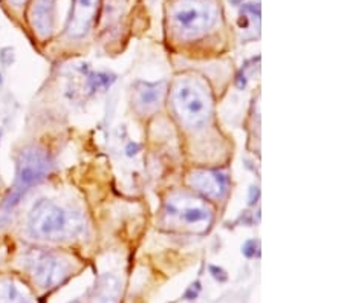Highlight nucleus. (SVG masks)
Returning <instances> with one entry per match:
<instances>
[{"instance_id": "nucleus-1", "label": "nucleus", "mask_w": 344, "mask_h": 303, "mask_svg": "<svg viewBox=\"0 0 344 303\" xmlns=\"http://www.w3.org/2000/svg\"><path fill=\"white\" fill-rule=\"evenodd\" d=\"M84 230L80 215L69 212L51 199H39L28 215V231L34 239H71Z\"/></svg>"}, {"instance_id": "nucleus-2", "label": "nucleus", "mask_w": 344, "mask_h": 303, "mask_svg": "<svg viewBox=\"0 0 344 303\" xmlns=\"http://www.w3.org/2000/svg\"><path fill=\"white\" fill-rule=\"evenodd\" d=\"M52 168V161L46 150L37 146H31L23 149L19 153L17 158V173H16V182L11 191L7 194V197L2 202V215H8L13 212L20 199L25 196V193L40 184L48 178Z\"/></svg>"}, {"instance_id": "nucleus-3", "label": "nucleus", "mask_w": 344, "mask_h": 303, "mask_svg": "<svg viewBox=\"0 0 344 303\" xmlns=\"http://www.w3.org/2000/svg\"><path fill=\"white\" fill-rule=\"evenodd\" d=\"M23 266L29 271L36 283L45 289L60 285L69 276V269H71L67 260L45 250L28 251L23 256Z\"/></svg>"}, {"instance_id": "nucleus-4", "label": "nucleus", "mask_w": 344, "mask_h": 303, "mask_svg": "<svg viewBox=\"0 0 344 303\" xmlns=\"http://www.w3.org/2000/svg\"><path fill=\"white\" fill-rule=\"evenodd\" d=\"M175 111L188 126H200L210 114V105L203 90L191 81H181L173 95Z\"/></svg>"}, {"instance_id": "nucleus-5", "label": "nucleus", "mask_w": 344, "mask_h": 303, "mask_svg": "<svg viewBox=\"0 0 344 303\" xmlns=\"http://www.w3.org/2000/svg\"><path fill=\"white\" fill-rule=\"evenodd\" d=\"M190 196H178L171 197L167 202V216L178 218L182 224L191 228H208L213 219V213L210 209H206L200 202H196Z\"/></svg>"}, {"instance_id": "nucleus-6", "label": "nucleus", "mask_w": 344, "mask_h": 303, "mask_svg": "<svg viewBox=\"0 0 344 303\" xmlns=\"http://www.w3.org/2000/svg\"><path fill=\"white\" fill-rule=\"evenodd\" d=\"M214 17L210 8L202 4H187L181 7L173 16L176 29L184 37L200 36L211 26Z\"/></svg>"}, {"instance_id": "nucleus-7", "label": "nucleus", "mask_w": 344, "mask_h": 303, "mask_svg": "<svg viewBox=\"0 0 344 303\" xmlns=\"http://www.w3.org/2000/svg\"><path fill=\"white\" fill-rule=\"evenodd\" d=\"M190 185L206 197L219 199L228 191V176L217 170H197L188 178Z\"/></svg>"}, {"instance_id": "nucleus-8", "label": "nucleus", "mask_w": 344, "mask_h": 303, "mask_svg": "<svg viewBox=\"0 0 344 303\" xmlns=\"http://www.w3.org/2000/svg\"><path fill=\"white\" fill-rule=\"evenodd\" d=\"M31 25L40 37L51 36L54 28V0H37L31 11Z\"/></svg>"}, {"instance_id": "nucleus-9", "label": "nucleus", "mask_w": 344, "mask_h": 303, "mask_svg": "<svg viewBox=\"0 0 344 303\" xmlns=\"http://www.w3.org/2000/svg\"><path fill=\"white\" fill-rule=\"evenodd\" d=\"M120 282L115 276L106 274L99 279L95 294V303H118Z\"/></svg>"}, {"instance_id": "nucleus-10", "label": "nucleus", "mask_w": 344, "mask_h": 303, "mask_svg": "<svg viewBox=\"0 0 344 303\" xmlns=\"http://www.w3.org/2000/svg\"><path fill=\"white\" fill-rule=\"evenodd\" d=\"M164 93V83H143V87L138 92V99L144 108H155Z\"/></svg>"}, {"instance_id": "nucleus-11", "label": "nucleus", "mask_w": 344, "mask_h": 303, "mask_svg": "<svg viewBox=\"0 0 344 303\" xmlns=\"http://www.w3.org/2000/svg\"><path fill=\"white\" fill-rule=\"evenodd\" d=\"M0 303H32L13 280L0 282Z\"/></svg>"}, {"instance_id": "nucleus-12", "label": "nucleus", "mask_w": 344, "mask_h": 303, "mask_svg": "<svg viewBox=\"0 0 344 303\" xmlns=\"http://www.w3.org/2000/svg\"><path fill=\"white\" fill-rule=\"evenodd\" d=\"M115 81V78L109 74H104V72H98V74H93L90 78H89V84H90V89L92 90H102V89H107L112 83Z\"/></svg>"}, {"instance_id": "nucleus-13", "label": "nucleus", "mask_w": 344, "mask_h": 303, "mask_svg": "<svg viewBox=\"0 0 344 303\" xmlns=\"http://www.w3.org/2000/svg\"><path fill=\"white\" fill-rule=\"evenodd\" d=\"M256 248H257V242L256 241H247L242 247V253L247 257H253L256 256Z\"/></svg>"}, {"instance_id": "nucleus-14", "label": "nucleus", "mask_w": 344, "mask_h": 303, "mask_svg": "<svg viewBox=\"0 0 344 303\" xmlns=\"http://www.w3.org/2000/svg\"><path fill=\"white\" fill-rule=\"evenodd\" d=\"M210 273L213 274V277L219 282H225L226 280V273L223 271L222 268H217V266H210Z\"/></svg>"}, {"instance_id": "nucleus-15", "label": "nucleus", "mask_w": 344, "mask_h": 303, "mask_svg": "<svg viewBox=\"0 0 344 303\" xmlns=\"http://www.w3.org/2000/svg\"><path fill=\"white\" fill-rule=\"evenodd\" d=\"M244 10H245V11H250V13L254 14L257 19L260 17V5H259V4H248V5H245Z\"/></svg>"}, {"instance_id": "nucleus-16", "label": "nucleus", "mask_w": 344, "mask_h": 303, "mask_svg": "<svg viewBox=\"0 0 344 303\" xmlns=\"http://www.w3.org/2000/svg\"><path fill=\"white\" fill-rule=\"evenodd\" d=\"M126 152H127V156H135L138 152H140V144H136V143H129Z\"/></svg>"}, {"instance_id": "nucleus-17", "label": "nucleus", "mask_w": 344, "mask_h": 303, "mask_svg": "<svg viewBox=\"0 0 344 303\" xmlns=\"http://www.w3.org/2000/svg\"><path fill=\"white\" fill-rule=\"evenodd\" d=\"M197 291H199V289H196V291H194V285H193V286H191V288H190V289L185 292V298H188V300H193V298H196V295H197Z\"/></svg>"}, {"instance_id": "nucleus-18", "label": "nucleus", "mask_w": 344, "mask_h": 303, "mask_svg": "<svg viewBox=\"0 0 344 303\" xmlns=\"http://www.w3.org/2000/svg\"><path fill=\"white\" fill-rule=\"evenodd\" d=\"M239 25H240V26H248V20H247V17L240 19V20H239Z\"/></svg>"}, {"instance_id": "nucleus-19", "label": "nucleus", "mask_w": 344, "mask_h": 303, "mask_svg": "<svg viewBox=\"0 0 344 303\" xmlns=\"http://www.w3.org/2000/svg\"><path fill=\"white\" fill-rule=\"evenodd\" d=\"M231 2H233V4H239V2H240V0H231Z\"/></svg>"}, {"instance_id": "nucleus-20", "label": "nucleus", "mask_w": 344, "mask_h": 303, "mask_svg": "<svg viewBox=\"0 0 344 303\" xmlns=\"http://www.w3.org/2000/svg\"><path fill=\"white\" fill-rule=\"evenodd\" d=\"M0 138H2V132H0Z\"/></svg>"}]
</instances>
